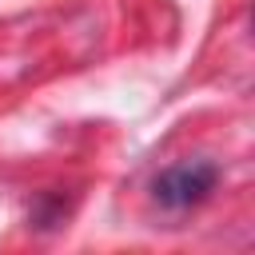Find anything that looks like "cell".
I'll return each instance as SVG.
<instances>
[{"label": "cell", "mask_w": 255, "mask_h": 255, "mask_svg": "<svg viewBox=\"0 0 255 255\" xmlns=\"http://www.w3.org/2000/svg\"><path fill=\"white\" fill-rule=\"evenodd\" d=\"M215 179H219V167H215L211 159H183V163L163 167V171L151 179V195H155L159 207L183 211V207L203 203V199L215 191Z\"/></svg>", "instance_id": "obj_1"}]
</instances>
